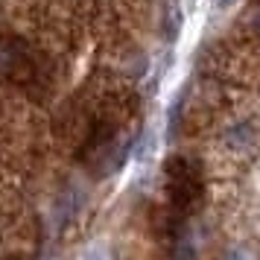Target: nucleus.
I'll list each match as a JSON object with an SVG mask.
<instances>
[{
    "mask_svg": "<svg viewBox=\"0 0 260 260\" xmlns=\"http://www.w3.org/2000/svg\"><path fill=\"white\" fill-rule=\"evenodd\" d=\"M167 176H170V199L178 211H187L202 199V178L199 173L190 167L184 158H173L167 164Z\"/></svg>",
    "mask_w": 260,
    "mask_h": 260,
    "instance_id": "obj_1",
    "label": "nucleus"
}]
</instances>
